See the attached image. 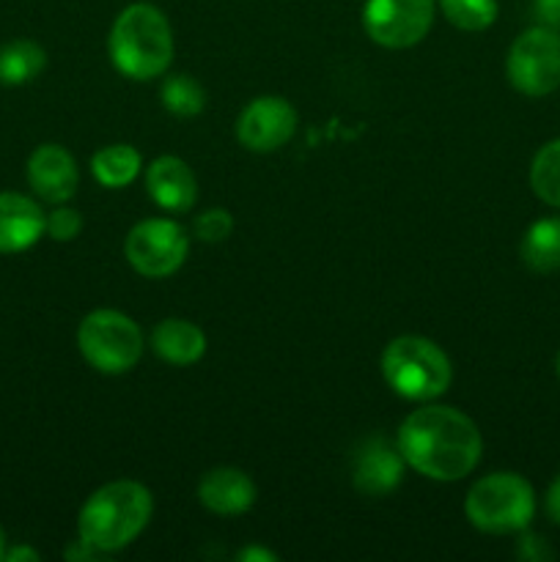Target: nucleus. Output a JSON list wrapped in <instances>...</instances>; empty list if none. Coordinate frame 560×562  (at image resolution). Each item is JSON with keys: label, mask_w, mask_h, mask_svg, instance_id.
Here are the masks:
<instances>
[{"label": "nucleus", "mask_w": 560, "mask_h": 562, "mask_svg": "<svg viewBox=\"0 0 560 562\" xmlns=\"http://www.w3.org/2000/svg\"><path fill=\"white\" fill-rule=\"evenodd\" d=\"M3 554H5V536L3 530H0V560H3Z\"/></svg>", "instance_id": "nucleus-30"}, {"label": "nucleus", "mask_w": 560, "mask_h": 562, "mask_svg": "<svg viewBox=\"0 0 560 562\" xmlns=\"http://www.w3.org/2000/svg\"><path fill=\"white\" fill-rule=\"evenodd\" d=\"M77 346L88 366L99 373H126L143 355V333L119 311H93L77 327Z\"/></svg>", "instance_id": "nucleus-6"}, {"label": "nucleus", "mask_w": 560, "mask_h": 562, "mask_svg": "<svg viewBox=\"0 0 560 562\" xmlns=\"http://www.w3.org/2000/svg\"><path fill=\"white\" fill-rule=\"evenodd\" d=\"M511 86L525 97H547L560 88V33L555 27H527L511 44L505 60Z\"/></svg>", "instance_id": "nucleus-7"}, {"label": "nucleus", "mask_w": 560, "mask_h": 562, "mask_svg": "<svg viewBox=\"0 0 560 562\" xmlns=\"http://www.w3.org/2000/svg\"><path fill=\"white\" fill-rule=\"evenodd\" d=\"M464 514L478 530L508 536L530 525L536 514V494L530 483L516 472H494L470 488Z\"/></svg>", "instance_id": "nucleus-5"}, {"label": "nucleus", "mask_w": 560, "mask_h": 562, "mask_svg": "<svg viewBox=\"0 0 560 562\" xmlns=\"http://www.w3.org/2000/svg\"><path fill=\"white\" fill-rule=\"evenodd\" d=\"M192 231H195V239L217 245V241H225L231 236V231H234V217H231L225 209H209V212L198 214Z\"/></svg>", "instance_id": "nucleus-23"}, {"label": "nucleus", "mask_w": 560, "mask_h": 562, "mask_svg": "<svg viewBox=\"0 0 560 562\" xmlns=\"http://www.w3.org/2000/svg\"><path fill=\"white\" fill-rule=\"evenodd\" d=\"M296 110L283 97H258L242 110L236 137L247 151L269 154L294 137Z\"/></svg>", "instance_id": "nucleus-10"}, {"label": "nucleus", "mask_w": 560, "mask_h": 562, "mask_svg": "<svg viewBox=\"0 0 560 562\" xmlns=\"http://www.w3.org/2000/svg\"><path fill=\"white\" fill-rule=\"evenodd\" d=\"M445 20L459 31H486L497 20V0H439Z\"/></svg>", "instance_id": "nucleus-22"}, {"label": "nucleus", "mask_w": 560, "mask_h": 562, "mask_svg": "<svg viewBox=\"0 0 560 562\" xmlns=\"http://www.w3.org/2000/svg\"><path fill=\"white\" fill-rule=\"evenodd\" d=\"M110 60L130 80H154L173 60V31L157 5L132 3L115 16L108 38Z\"/></svg>", "instance_id": "nucleus-3"}, {"label": "nucleus", "mask_w": 560, "mask_h": 562, "mask_svg": "<svg viewBox=\"0 0 560 562\" xmlns=\"http://www.w3.org/2000/svg\"><path fill=\"white\" fill-rule=\"evenodd\" d=\"M47 217L36 201L16 192H0V252H22L36 245Z\"/></svg>", "instance_id": "nucleus-15"}, {"label": "nucleus", "mask_w": 560, "mask_h": 562, "mask_svg": "<svg viewBox=\"0 0 560 562\" xmlns=\"http://www.w3.org/2000/svg\"><path fill=\"white\" fill-rule=\"evenodd\" d=\"M190 236L168 217L137 223L124 241V256L143 278H170L187 261Z\"/></svg>", "instance_id": "nucleus-8"}, {"label": "nucleus", "mask_w": 560, "mask_h": 562, "mask_svg": "<svg viewBox=\"0 0 560 562\" xmlns=\"http://www.w3.org/2000/svg\"><path fill=\"white\" fill-rule=\"evenodd\" d=\"M47 64V55L38 47L36 42H11L5 47H0V82L3 86H22V82H31L38 71Z\"/></svg>", "instance_id": "nucleus-19"}, {"label": "nucleus", "mask_w": 560, "mask_h": 562, "mask_svg": "<svg viewBox=\"0 0 560 562\" xmlns=\"http://www.w3.org/2000/svg\"><path fill=\"white\" fill-rule=\"evenodd\" d=\"M382 376L401 398L434 401L450 387L453 368L434 340L401 335L382 351Z\"/></svg>", "instance_id": "nucleus-4"}, {"label": "nucleus", "mask_w": 560, "mask_h": 562, "mask_svg": "<svg viewBox=\"0 0 560 562\" xmlns=\"http://www.w3.org/2000/svg\"><path fill=\"white\" fill-rule=\"evenodd\" d=\"M77 181L80 173L75 157L58 143H44L27 159V184L42 201L66 203L75 198Z\"/></svg>", "instance_id": "nucleus-11"}, {"label": "nucleus", "mask_w": 560, "mask_h": 562, "mask_svg": "<svg viewBox=\"0 0 560 562\" xmlns=\"http://www.w3.org/2000/svg\"><path fill=\"white\" fill-rule=\"evenodd\" d=\"M533 14H536L538 25L560 31V0H533Z\"/></svg>", "instance_id": "nucleus-25"}, {"label": "nucleus", "mask_w": 560, "mask_h": 562, "mask_svg": "<svg viewBox=\"0 0 560 562\" xmlns=\"http://www.w3.org/2000/svg\"><path fill=\"white\" fill-rule=\"evenodd\" d=\"M3 558L9 560V562H20V560L36 562L38 560V552H33V549H27V547H20V549H11V552H5Z\"/></svg>", "instance_id": "nucleus-29"}, {"label": "nucleus", "mask_w": 560, "mask_h": 562, "mask_svg": "<svg viewBox=\"0 0 560 562\" xmlns=\"http://www.w3.org/2000/svg\"><path fill=\"white\" fill-rule=\"evenodd\" d=\"M82 228V217L75 212V209L58 203L55 212H49L47 225H44V234L53 236L55 241H71Z\"/></svg>", "instance_id": "nucleus-24"}, {"label": "nucleus", "mask_w": 560, "mask_h": 562, "mask_svg": "<svg viewBox=\"0 0 560 562\" xmlns=\"http://www.w3.org/2000/svg\"><path fill=\"white\" fill-rule=\"evenodd\" d=\"M530 187L544 203L560 209V137L538 148L533 157Z\"/></svg>", "instance_id": "nucleus-20"}, {"label": "nucleus", "mask_w": 560, "mask_h": 562, "mask_svg": "<svg viewBox=\"0 0 560 562\" xmlns=\"http://www.w3.org/2000/svg\"><path fill=\"white\" fill-rule=\"evenodd\" d=\"M547 516L552 519V525L560 527V475L555 477L547 492Z\"/></svg>", "instance_id": "nucleus-27"}, {"label": "nucleus", "mask_w": 560, "mask_h": 562, "mask_svg": "<svg viewBox=\"0 0 560 562\" xmlns=\"http://www.w3.org/2000/svg\"><path fill=\"white\" fill-rule=\"evenodd\" d=\"M159 97H163L165 110L173 115H181V119L198 115L206 108V93H203L201 82L190 75H170L168 80L163 82Z\"/></svg>", "instance_id": "nucleus-21"}, {"label": "nucleus", "mask_w": 560, "mask_h": 562, "mask_svg": "<svg viewBox=\"0 0 560 562\" xmlns=\"http://www.w3.org/2000/svg\"><path fill=\"white\" fill-rule=\"evenodd\" d=\"M519 554L525 560H547L552 558V552H549V547L544 543L541 536H525L519 543Z\"/></svg>", "instance_id": "nucleus-26"}, {"label": "nucleus", "mask_w": 560, "mask_h": 562, "mask_svg": "<svg viewBox=\"0 0 560 562\" xmlns=\"http://www.w3.org/2000/svg\"><path fill=\"white\" fill-rule=\"evenodd\" d=\"M522 263L536 274H552L560 269V217H544L527 228L519 245Z\"/></svg>", "instance_id": "nucleus-17"}, {"label": "nucleus", "mask_w": 560, "mask_h": 562, "mask_svg": "<svg viewBox=\"0 0 560 562\" xmlns=\"http://www.w3.org/2000/svg\"><path fill=\"white\" fill-rule=\"evenodd\" d=\"M152 349L159 360L170 362V366H195L206 355V335L187 318H165L154 327Z\"/></svg>", "instance_id": "nucleus-16"}, {"label": "nucleus", "mask_w": 560, "mask_h": 562, "mask_svg": "<svg viewBox=\"0 0 560 562\" xmlns=\"http://www.w3.org/2000/svg\"><path fill=\"white\" fill-rule=\"evenodd\" d=\"M406 464L432 481H461L478 467L483 439L475 423L453 406H423L412 412L395 437Z\"/></svg>", "instance_id": "nucleus-1"}, {"label": "nucleus", "mask_w": 560, "mask_h": 562, "mask_svg": "<svg viewBox=\"0 0 560 562\" xmlns=\"http://www.w3.org/2000/svg\"><path fill=\"white\" fill-rule=\"evenodd\" d=\"M141 168V151L135 146H126V143H113V146L99 148L91 157L93 179L102 187H110V190H119V187H126L130 181H135Z\"/></svg>", "instance_id": "nucleus-18"}, {"label": "nucleus", "mask_w": 560, "mask_h": 562, "mask_svg": "<svg viewBox=\"0 0 560 562\" xmlns=\"http://www.w3.org/2000/svg\"><path fill=\"white\" fill-rule=\"evenodd\" d=\"M404 456L399 445L388 442L384 437H371L362 442L355 456V486L366 497H384L393 492L404 477Z\"/></svg>", "instance_id": "nucleus-12"}, {"label": "nucleus", "mask_w": 560, "mask_h": 562, "mask_svg": "<svg viewBox=\"0 0 560 562\" xmlns=\"http://www.w3.org/2000/svg\"><path fill=\"white\" fill-rule=\"evenodd\" d=\"M146 190L165 212H190L198 198V181L190 165L179 157H157L146 170Z\"/></svg>", "instance_id": "nucleus-13"}, {"label": "nucleus", "mask_w": 560, "mask_h": 562, "mask_svg": "<svg viewBox=\"0 0 560 562\" xmlns=\"http://www.w3.org/2000/svg\"><path fill=\"white\" fill-rule=\"evenodd\" d=\"M152 510V492L143 483H108V486L97 488L80 508L77 532H80V541L97 552H119L146 530Z\"/></svg>", "instance_id": "nucleus-2"}, {"label": "nucleus", "mask_w": 560, "mask_h": 562, "mask_svg": "<svg viewBox=\"0 0 560 562\" xmlns=\"http://www.w3.org/2000/svg\"><path fill=\"white\" fill-rule=\"evenodd\" d=\"M236 560H242V562H275L278 558H275L272 552H267V549H261V547H247V549H242L239 554H236Z\"/></svg>", "instance_id": "nucleus-28"}, {"label": "nucleus", "mask_w": 560, "mask_h": 562, "mask_svg": "<svg viewBox=\"0 0 560 562\" xmlns=\"http://www.w3.org/2000/svg\"><path fill=\"white\" fill-rule=\"evenodd\" d=\"M555 368H558V376H560V351H558V362H555Z\"/></svg>", "instance_id": "nucleus-31"}, {"label": "nucleus", "mask_w": 560, "mask_h": 562, "mask_svg": "<svg viewBox=\"0 0 560 562\" xmlns=\"http://www.w3.org/2000/svg\"><path fill=\"white\" fill-rule=\"evenodd\" d=\"M434 25V0H366L362 27L388 49L415 47Z\"/></svg>", "instance_id": "nucleus-9"}, {"label": "nucleus", "mask_w": 560, "mask_h": 562, "mask_svg": "<svg viewBox=\"0 0 560 562\" xmlns=\"http://www.w3.org/2000/svg\"><path fill=\"white\" fill-rule=\"evenodd\" d=\"M198 499L212 514L239 516L256 503V483L236 467H217V470H209L201 477Z\"/></svg>", "instance_id": "nucleus-14"}]
</instances>
